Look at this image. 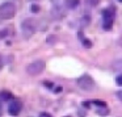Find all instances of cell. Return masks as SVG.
Wrapping results in <instances>:
<instances>
[{"mask_svg":"<svg viewBox=\"0 0 122 117\" xmlns=\"http://www.w3.org/2000/svg\"><path fill=\"white\" fill-rule=\"evenodd\" d=\"M21 30H22V36H24V38L29 40V38L36 33V30H37V22H36L33 19H25V20H22V22H21Z\"/></svg>","mask_w":122,"mask_h":117,"instance_id":"obj_1","label":"cell"},{"mask_svg":"<svg viewBox=\"0 0 122 117\" xmlns=\"http://www.w3.org/2000/svg\"><path fill=\"white\" fill-rule=\"evenodd\" d=\"M32 12H36V13H37V12H40V7L33 5V7H32Z\"/></svg>","mask_w":122,"mask_h":117,"instance_id":"obj_13","label":"cell"},{"mask_svg":"<svg viewBox=\"0 0 122 117\" xmlns=\"http://www.w3.org/2000/svg\"><path fill=\"white\" fill-rule=\"evenodd\" d=\"M33 1H34V0H33Z\"/></svg>","mask_w":122,"mask_h":117,"instance_id":"obj_19","label":"cell"},{"mask_svg":"<svg viewBox=\"0 0 122 117\" xmlns=\"http://www.w3.org/2000/svg\"><path fill=\"white\" fill-rule=\"evenodd\" d=\"M45 69V62L43 61H34L32 63H29V66L26 67V71L29 75H38L43 71Z\"/></svg>","mask_w":122,"mask_h":117,"instance_id":"obj_5","label":"cell"},{"mask_svg":"<svg viewBox=\"0 0 122 117\" xmlns=\"http://www.w3.org/2000/svg\"><path fill=\"white\" fill-rule=\"evenodd\" d=\"M76 84H77V87L81 88L83 91H92L93 88H95V80L92 79V76L84 74L80 78H77Z\"/></svg>","mask_w":122,"mask_h":117,"instance_id":"obj_3","label":"cell"},{"mask_svg":"<svg viewBox=\"0 0 122 117\" xmlns=\"http://www.w3.org/2000/svg\"><path fill=\"white\" fill-rule=\"evenodd\" d=\"M21 109H22L21 101H20V100H15V101H12V103L9 104V106H8V113L11 114V116H17V114L21 112Z\"/></svg>","mask_w":122,"mask_h":117,"instance_id":"obj_6","label":"cell"},{"mask_svg":"<svg viewBox=\"0 0 122 117\" xmlns=\"http://www.w3.org/2000/svg\"><path fill=\"white\" fill-rule=\"evenodd\" d=\"M114 15H116V12L113 8H106L102 11V28L105 30H109L113 27Z\"/></svg>","mask_w":122,"mask_h":117,"instance_id":"obj_4","label":"cell"},{"mask_svg":"<svg viewBox=\"0 0 122 117\" xmlns=\"http://www.w3.org/2000/svg\"><path fill=\"white\" fill-rule=\"evenodd\" d=\"M83 43H84L85 48H91V46H92V43H91L89 40H84V38H83Z\"/></svg>","mask_w":122,"mask_h":117,"instance_id":"obj_10","label":"cell"},{"mask_svg":"<svg viewBox=\"0 0 122 117\" xmlns=\"http://www.w3.org/2000/svg\"><path fill=\"white\" fill-rule=\"evenodd\" d=\"M117 97H118L119 100L122 101V91H119V92H117Z\"/></svg>","mask_w":122,"mask_h":117,"instance_id":"obj_14","label":"cell"},{"mask_svg":"<svg viewBox=\"0 0 122 117\" xmlns=\"http://www.w3.org/2000/svg\"><path fill=\"white\" fill-rule=\"evenodd\" d=\"M38 117H51L50 113H47V112H42V113H40V116Z\"/></svg>","mask_w":122,"mask_h":117,"instance_id":"obj_11","label":"cell"},{"mask_svg":"<svg viewBox=\"0 0 122 117\" xmlns=\"http://www.w3.org/2000/svg\"><path fill=\"white\" fill-rule=\"evenodd\" d=\"M64 4H66L67 8L74 9V8H76V7L80 4V0H66V1H64Z\"/></svg>","mask_w":122,"mask_h":117,"instance_id":"obj_7","label":"cell"},{"mask_svg":"<svg viewBox=\"0 0 122 117\" xmlns=\"http://www.w3.org/2000/svg\"><path fill=\"white\" fill-rule=\"evenodd\" d=\"M116 83H117L118 85H121V87H122V74H119L118 76L116 78Z\"/></svg>","mask_w":122,"mask_h":117,"instance_id":"obj_9","label":"cell"},{"mask_svg":"<svg viewBox=\"0 0 122 117\" xmlns=\"http://www.w3.org/2000/svg\"><path fill=\"white\" fill-rule=\"evenodd\" d=\"M1 114H3V108H1V104H0V117H1Z\"/></svg>","mask_w":122,"mask_h":117,"instance_id":"obj_16","label":"cell"},{"mask_svg":"<svg viewBox=\"0 0 122 117\" xmlns=\"http://www.w3.org/2000/svg\"><path fill=\"white\" fill-rule=\"evenodd\" d=\"M9 99H12L11 92H8V91H1V92H0V100L1 101H7V100H9Z\"/></svg>","mask_w":122,"mask_h":117,"instance_id":"obj_8","label":"cell"},{"mask_svg":"<svg viewBox=\"0 0 122 117\" xmlns=\"http://www.w3.org/2000/svg\"><path fill=\"white\" fill-rule=\"evenodd\" d=\"M1 67H3V58L0 57V69H1Z\"/></svg>","mask_w":122,"mask_h":117,"instance_id":"obj_15","label":"cell"},{"mask_svg":"<svg viewBox=\"0 0 122 117\" xmlns=\"http://www.w3.org/2000/svg\"><path fill=\"white\" fill-rule=\"evenodd\" d=\"M100 0H87V3H89V4H92V5H96V4L98 3Z\"/></svg>","mask_w":122,"mask_h":117,"instance_id":"obj_12","label":"cell"},{"mask_svg":"<svg viewBox=\"0 0 122 117\" xmlns=\"http://www.w3.org/2000/svg\"><path fill=\"white\" fill-rule=\"evenodd\" d=\"M64 117H71V116H64Z\"/></svg>","mask_w":122,"mask_h":117,"instance_id":"obj_18","label":"cell"},{"mask_svg":"<svg viewBox=\"0 0 122 117\" xmlns=\"http://www.w3.org/2000/svg\"><path fill=\"white\" fill-rule=\"evenodd\" d=\"M16 5L13 3H11V1L3 3L0 5V17L3 20H9L16 16Z\"/></svg>","mask_w":122,"mask_h":117,"instance_id":"obj_2","label":"cell"},{"mask_svg":"<svg viewBox=\"0 0 122 117\" xmlns=\"http://www.w3.org/2000/svg\"><path fill=\"white\" fill-rule=\"evenodd\" d=\"M118 1H119V3H122V0H118Z\"/></svg>","mask_w":122,"mask_h":117,"instance_id":"obj_17","label":"cell"}]
</instances>
